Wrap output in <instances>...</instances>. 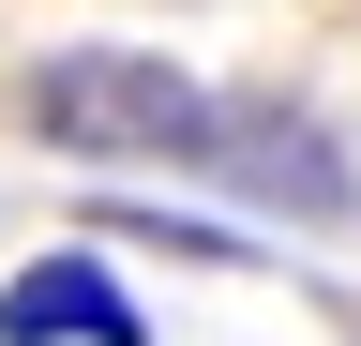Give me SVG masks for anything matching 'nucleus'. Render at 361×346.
I'll return each mask as SVG.
<instances>
[{
  "instance_id": "f257e3e1",
  "label": "nucleus",
  "mask_w": 361,
  "mask_h": 346,
  "mask_svg": "<svg viewBox=\"0 0 361 346\" xmlns=\"http://www.w3.org/2000/svg\"><path fill=\"white\" fill-rule=\"evenodd\" d=\"M211 106L166 46H45L16 75V121H30V151H61V166H211Z\"/></svg>"
},
{
  "instance_id": "f03ea898",
  "label": "nucleus",
  "mask_w": 361,
  "mask_h": 346,
  "mask_svg": "<svg viewBox=\"0 0 361 346\" xmlns=\"http://www.w3.org/2000/svg\"><path fill=\"white\" fill-rule=\"evenodd\" d=\"M211 181L241 211H271V226H361V151L301 91H226L211 106Z\"/></svg>"
},
{
  "instance_id": "7ed1b4c3",
  "label": "nucleus",
  "mask_w": 361,
  "mask_h": 346,
  "mask_svg": "<svg viewBox=\"0 0 361 346\" xmlns=\"http://www.w3.org/2000/svg\"><path fill=\"white\" fill-rule=\"evenodd\" d=\"M0 346H151V301L106 271V241H61L0 271Z\"/></svg>"
}]
</instances>
